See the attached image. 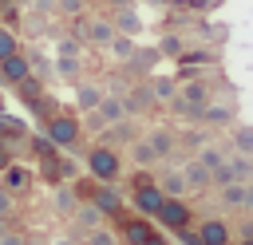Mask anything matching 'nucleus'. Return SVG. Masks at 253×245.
<instances>
[{"label":"nucleus","mask_w":253,"mask_h":245,"mask_svg":"<svg viewBox=\"0 0 253 245\" xmlns=\"http://www.w3.org/2000/svg\"><path fill=\"white\" fill-rule=\"evenodd\" d=\"M79 138V119L71 115H51L47 119V142L51 146H71Z\"/></svg>","instance_id":"obj_2"},{"label":"nucleus","mask_w":253,"mask_h":245,"mask_svg":"<svg viewBox=\"0 0 253 245\" xmlns=\"http://www.w3.org/2000/svg\"><path fill=\"white\" fill-rule=\"evenodd\" d=\"M150 182H154L150 170H138V174H134V190H138V186H150Z\"/></svg>","instance_id":"obj_37"},{"label":"nucleus","mask_w":253,"mask_h":245,"mask_svg":"<svg viewBox=\"0 0 253 245\" xmlns=\"http://www.w3.org/2000/svg\"><path fill=\"white\" fill-rule=\"evenodd\" d=\"M146 87H150V95H154V103H170V99L178 95V83H174V79H150Z\"/></svg>","instance_id":"obj_19"},{"label":"nucleus","mask_w":253,"mask_h":245,"mask_svg":"<svg viewBox=\"0 0 253 245\" xmlns=\"http://www.w3.org/2000/svg\"><path fill=\"white\" fill-rule=\"evenodd\" d=\"M158 205H162V190H158L154 182L134 190V209H138V213H158Z\"/></svg>","instance_id":"obj_9"},{"label":"nucleus","mask_w":253,"mask_h":245,"mask_svg":"<svg viewBox=\"0 0 253 245\" xmlns=\"http://www.w3.org/2000/svg\"><path fill=\"white\" fill-rule=\"evenodd\" d=\"M162 225H170V229H186L190 225V205L182 202V198H162V205H158V213H154Z\"/></svg>","instance_id":"obj_3"},{"label":"nucleus","mask_w":253,"mask_h":245,"mask_svg":"<svg viewBox=\"0 0 253 245\" xmlns=\"http://www.w3.org/2000/svg\"><path fill=\"white\" fill-rule=\"evenodd\" d=\"M99 99H103V91H99V87H91V83H79V91H75V103H79V111H95V107H99Z\"/></svg>","instance_id":"obj_20"},{"label":"nucleus","mask_w":253,"mask_h":245,"mask_svg":"<svg viewBox=\"0 0 253 245\" xmlns=\"http://www.w3.org/2000/svg\"><path fill=\"white\" fill-rule=\"evenodd\" d=\"M59 55H79V40H63L59 43Z\"/></svg>","instance_id":"obj_36"},{"label":"nucleus","mask_w":253,"mask_h":245,"mask_svg":"<svg viewBox=\"0 0 253 245\" xmlns=\"http://www.w3.org/2000/svg\"><path fill=\"white\" fill-rule=\"evenodd\" d=\"M0 245H28V237H24V233H12V229H4V233H0Z\"/></svg>","instance_id":"obj_34"},{"label":"nucleus","mask_w":253,"mask_h":245,"mask_svg":"<svg viewBox=\"0 0 253 245\" xmlns=\"http://www.w3.org/2000/svg\"><path fill=\"white\" fill-rule=\"evenodd\" d=\"M0 8H12V0H0Z\"/></svg>","instance_id":"obj_40"},{"label":"nucleus","mask_w":253,"mask_h":245,"mask_svg":"<svg viewBox=\"0 0 253 245\" xmlns=\"http://www.w3.org/2000/svg\"><path fill=\"white\" fill-rule=\"evenodd\" d=\"M241 245H253V237H245V241H241Z\"/></svg>","instance_id":"obj_42"},{"label":"nucleus","mask_w":253,"mask_h":245,"mask_svg":"<svg viewBox=\"0 0 253 245\" xmlns=\"http://www.w3.org/2000/svg\"><path fill=\"white\" fill-rule=\"evenodd\" d=\"M146 142L154 146V154H158V158H166V154L174 150V134H170V130H150V134H146Z\"/></svg>","instance_id":"obj_23"},{"label":"nucleus","mask_w":253,"mask_h":245,"mask_svg":"<svg viewBox=\"0 0 253 245\" xmlns=\"http://www.w3.org/2000/svg\"><path fill=\"white\" fill-rule=\"evenodd\" d=\"M16 87H20V99H24V103H36V99L43 95V87H40V79H32V75H28V79H20Z\"/></svg>","instance_id":"obj_28"},{"label":"nucleus","mask_w":253,"mask_h":245,"mask_svg":"<svg viewBox=\"0 0 253 245\" xmlns=\"http://www.w3.org/2000/svg\"><path fill=\"white\" fill-rule=\"evenodd\" d=\"M87 245H119V237L99 225V229H87Z\"/></svg>","instance_id":"obj_32"},{"label":"nucleus","mask_w":253,"mask_h":245,"mask_svg":"<svg viewBox=\"0 0 253 245\" xmlns=\"http://www.w3.org/2000/svg\"><path fill=\"white\" fill-rule=\"evenodd\" d=\"M63 245H75V241H63Z\"/></svg>","instance_id":"obj_43"},{"label":"nucleus","mask_w":253,"mask_h":245,"mask_svg":"<svg viewBox=\"0 0 253 245\" xmlns=\"http://www.w3.org/2000/svg\"><path fill=\"white\" fill-rule=\"evenodd\" d=\"M12 51H20V40H16V32H12V28H4V24H0V59H8Z\"/></svg>","instance_id":"obj_31"},{"label":"nucleus","mask_w":253,"mask_h":245,"mask_svg":"<svg viewBox=\"0 0 253 245\" xmlns=\"http://www.w3.org/2000/svg\"><path fill=\"white\" fill-rule=\"evenodd\" d=\"M71 217H75V229H79V233H87V229H99V225H103V213H99L91 202L75 205V213H71Z\"/></svg>","instance_id":"obj_13"},{"label":"nucleus","mask_w":253,"mask_h":245,"mask_svg":"<svg viewBox=\"0 0 253 245\" xmlns=\"http://www.w3.org/2000/svg\"><path fill=\"white\" fill-rule=\"evenodd\" d=\"M217 190H221V205H225V209H241L245 182H229V186H217Z\"/></svg>","instance_id":"obj_22"},{"label":"nucleus","mask_w":253,"mask_h":245,"mask_svg":"<svg viewBox=\"0 0 253 245\" xmlns=\"http://www.w3.org/2000/svg\"><path fill=\"white\" fill-rule=\"evenodd\" d=\"M107 47H111L119 59H130V55H134V40H130V36H119V32H115V40H111Z\"/></svg>","instance_id":"obj_27"},{"label":"nucleus","mask_w":253,"mask_h":245,"mask_svg":"<svg viewBox=\"0 0 253 245\" xmlns=\"http://www.w3.org/2000/svg\"><path fill=\"white\" fill-rule=\"evenodd\" d=\"M83 36H87L91 43H99V47H107V43L115 40V28H111V20H91V24L83 28Z\"/></svg>","instance_id":"obj_16"},{"label":"nucleus","mask_w":253,"mask_h":245,"mask_svg":"<svg viewBox=\"0 0 253 245\" xmlns=\"http://www.w3.org/2000/svg\"><path fill=\"white\" fill-rule=\"evenodd\" d=\"M198 162H202L206 170H217V166L225 162V154H221V146H202V154H198Z\"/></svg>","instance_id":"obj_29"},{"label":"nucleus","mask_w":253,"mask_h":245,"mask_svg":"<svg viewBox=\"0 0 253 245\" xmlns=\"http://www.w3.org/2000/svg\"><path fill=\"white\" fill-rule=\"evenodd\" d=\"M233 150L237 154H253V126H233Z\"/></svg>","instance_id":"obj_25"},{"label":"nucleus","mask_w":253,"mask_h":245,"mask_svg":"<svg viewBox=\"0 0 253 245\" xmlns=\"http://www.w3.org/2000/svg\"><path fill=\"white\" fill-rule=\"evenodd\" d=\"M55 67H59V75H63V79H79V59H75V55H59V63H55Z\"/></svg>","instance_id":"obj_33"},{"label":"nucleus","mask_w":253,"mask_h":245,"mask_svg":"<svg viewBox=\"0 0 253 245\" xmlns=\"http://www.w3.org/2000/svg\"><path fill=\"white\" fill-rule=\"evenodd\" d=\"M146 237H154V229H150L142 217H126V221H123V241H126V245H142Z\"/></svg>","instance_id":"obj_14"},{"label":"nucleus","mask_w":253,"mask_h":245,"mask_svg":"<svg viewBox=\"0 0 253 245\" xmlns=\"http://www.w3.org/2000/svg\"><path fill=\"white\" fill-rule=\"evenodd\" d=\"M91 205H95L103 217H111V213H119V209H123V198H119V190H115V186H103V190H95Z\"/></svg>","instance_id":"obj_8"},{"label":"nucleus","mask_w":253,"mask_h":245,"mask_svg":"<svg viewBox=\"0 0 253 245\" xmlns=\"http://www.w3.org/2000/svg\"><path fill=\"white\" fill-rule=\"evenodd\" d=\"M142 245H162V237H146V241H142Z\"/></svg>","instance_id":"obj_39"},{"label":"nucleus","mask_w":253,"mask_h":245,"mask_svg":"<svg viewBox=\"0 0 253 245\" xmlns=\"http://www.w3.org/2000/svg\"><path fill=\"white\" fill-rule=\"evenodd\" d=\"M182 178H186V194H198V190L210 186V170H206L198 158H190V162L182 166Z\"/></svg>","instance_id":"obj_7"},{"label":"nucleus","mask_w":253,"mask_h":245,"mask_svg":"<svg viewBox=\"0 0 253 245\" xmlns=\"http://www.w3.org/2000/svg\"><path fill=\"white\" fill-rule=\"evenodd\" d=\"M0 12H4V8H0Z\"/></svg>","instance_id":"obj_44"},{"label":"nucleus","mask_w":253,"mask_h":245,"mask_svg":"<svg viewBox=\"0 0 253 245\" xmlns=\"http://www.w3.org/2000/svg\"><path fill=\"white\" fill-rule=\"evenodd\" d=\"M32 75V59L24 51H12L8 59H0V83H20Z\"/></svg>","instance_id":"obj_4"},{"label":"nucleus","mask_w":253,"mask_h":245,"mask_svg":"<svg viewBox=\"0 0 253 245\" xmlns=\"http://www.w3.org/2000/svg\"><path fill=\"white\" fill-rule=\"evenodd\" d=\"M87 170H91L103 186H115L119 174H123V158H119L111 146H91V154H87Z\"/></svg>","instance_id":"obj_1"},{"label":"nucleus","mask_w":253,"mask_h":245,"mask_svg":"<svg viewBox=\"0 0 253 245\" xmlns=\"http://www.w3.org/2000/svg\"><path fill=\"white\" fill-rule=\"evenodd\" d=\"M154 186L162 190V198H186V178H182V170H166Z\"/></svg>","instance_id":"obj_12"},{"label":"nucleus","mask_w":253,"mask_h":245,"mask_svg":"<svg viewBox=\"0 0 253 245\" xmlns=\"http://www.w3.org/2000/svg\"><path fill=\"white\" fill-rule=\"evenodd\" d=\"M182 47H186V43H182V36H174V32H170V36H162V40H158V47H154V51H158V55H182Z\"/></svg>","instance_id":"obj_26"},{"label":"nucleus","mask_w":253,"mask_h":245,"mask_svg":"<svg viewBox=\"0 0 253 245\" xmlns=\"http://www.w3.org/2000/svg\"><path fill=\"white\" fill-rule=\"evenodd\" d=\"M202 122H210V126H225V122H233V107L206 103V107H202Z\"/></svg>","instance_id":"obj_18"},{"label":"nucleus","mask_w":253,"mask_h":245,"mask_svg":"<svg viewBox=\"0 0 253 245\" xmlns=\"http://www.w3.org/2000/svg\"><path fill=\"white\" fill-rule=\"evenodd\" d=\"M123 103H126V115H130V111H146V107L154 103V95H150V87L142 83V87H134V91L123 99Z\"/></svg>","instance_id":"obj_21"},{"label":"nucleus","mask_w":253,"mask_h":245,"mask_svg":"<svg viewBox=\"0 0 253 245\" xmlns=\"http://www.w3.org/2000/svg\"><path fill=\"white\" fill-rule=\"evenodd\" d=\"M178 99H182V103H190V107H206V103H210V87H206L202 79L182 83V87H178Z\"/></svg>","instance_id":"obj_11"},{"label":"nucleus","mask_w":253,"mask_h":245,"mask_svg":"<svg viewBox=\"0 0 253 245\" xmlns=\"http://www.w3.org/2000/svg\"><path fill=\"white\" fill-rule=\"evenodd\" d=\"M241 209L253 213V182H245V198H241Z\"/></svg>","instance_id":"obj_38"},{"label":"nucleus","mask_w":253,"mask_h":245,"mask_svg":"<svg viewBox=\"0 0 253 245\" xmlns=\"http://www.w3.org/2000/svg\"><path fill=\"white\" fill-rule=\"evenodd\" d=\"M130 158H134L138 170H150V166L158 162V154H154V146H150L146 138H134V142H130Z\"/></svg>","instance_id":"obj_17"},{"label":"nucleus","mask_w":253,"mask_h":245,"mask_svg":"<svg viewBox=\"0 0 253 245\" xmlns=\"http://www.w3.org/2000/svg\"><path fill=\"white\" fill-rule=\"evenodd\" d=\"M55 205H59V213H75V205H79L75 190H71V186H59V194H55Z\"/></svg>","instance_id":"obj_30"},{"label":"nucleus","mask_w":253,"mask_h":245,"mask_svg":"<svg viewBox=\"0 0 253 245\" xmlns=\"http://www.w3.org/2000/svg\"><path fill=\"white\" fill-rule=\"evenodd\" d=\"M0 146H4V142H0Z\"/></svg>","instance_id":"obj_45"},{"label":"nucleus","mask_w":253,"mask_h":245,"mask_svg":"<svg viewBox=\"0 0 253 245\" xmlns=\"http://www.w3.org/2000/svg\"><path fill=\"white\" fill-rule=\"evenodd\" d=\"M229 237H233V229L225 221H217V217L202 221V229H198V241L202 245H229Z\"/></svg>","instance_id":"obj_5"},{"label":"nucleus","mask_w":253,"mask_h":245,"mask_svg":"<svg viewBox=\"0 0 253 245\" xmlns=\"http://www.w3.org/2000/svg\"><path fill=\"white\" fill-rule=\"evenodd\" d=\"M24 186H28V170L8 162V166H4V190H24Z\"/></svg>","instance_id":"obj_24"},{"label":"nucleus","mask_w":253,"mask_h":245,"mask_svg":"<svg viewBox=\"0 0 253 245\" xmlns=\"http://www.w3.org/2000/svg\"><path fill=\"white\" fill-rule=\"evenodd\" d=\"M8 213H12V190L0 186V217H8Z\"/></svg>","instance_id":"obj_35"},{"label":"nucleus","mask_w":253,"mask_h":245,"mask_svg":"<svg viewBox=\"0 0 253 245\" xmlns=\"http://www.w3.org/2000/svg\"><path fill=\"white\" fill-rule=\"evenodd\" d=\"M12 4H32V0H12Z\"/></svg>","instance_id":"obj_41"},{"label":"nucleus","mask_w":253,"mask_h":245,"mask_svg":"<svg viewBox=\"0 0 253 245\" xmlns=\"http://www.w3.org/2000/svg\"><path fill=\"white\" fill-rule=\"evenodd\" d=\"M111 28H115L119 36H138V28H142V20H138V12H134V8H126V4H119V8H115V16H111Z\"/></svg>","instance_id":"obj_6"},{"label":"nucleus","mask_w":253,"mask_h":245,"mask_svg":"<svg viewBox=\"0 0 253 245\" xmlns=\"http://www.w3.org/2000/svg\"><path fill=\"white\" fill-rule=\"evenodd\" d=\"M95 115H99L103 122H119V119H126V103H123L119 95H103L99 107H95Z\"/></svg>","instance_id":"obj_10"},{"label":"nucleus","mask_w":253,"mask_h":245,"mask_svg":"<svg viewBox=\"0 0 253 245\" xmlns=\"http://www.w3.org/2000/svg\"><path fill=\"white\" fill-rule=\"evenodd\" d=\"M225 166L233 182H253V154H225Z\"/></svg>","instance_id":"obj_15"}]
</instances>
